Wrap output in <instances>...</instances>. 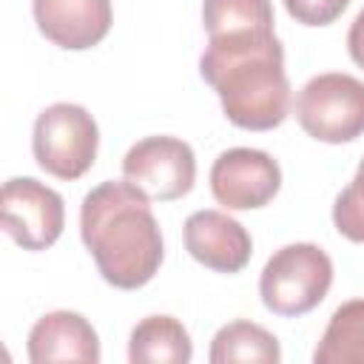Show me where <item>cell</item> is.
Here are the masks:
<instances>
[{
	"label": "cell",
	"instance_id": "5",
	"mask_svg": "<svg viewBox=\"0 0 364 364\" xmlns=\"http://www.w3.org/2000/svg\"><path fill=\"white\" fill-rule=\"evenodd\" d=\"M296 119L318 142L341 145L364 134V82L327 71L304 82L296 97Z\"/></svg>",
	"mask_w": 364,
	"mask_h": 364
},
{
	"label": "cell",
	"instance_id": "11",
	"mask_svg": "<svg viewBox=\"0 0 364 364\" xmlns=\"http://www.w3.org/2000/svg\"><path fill=\"white\" fill-rule=\"evenodd\" d=\"M28 358L34 364L51 361H100V338L91 321L74 310H54L37 318L28 333Z\"/></svg>",
	"mask_w": 364,
	"mask_h": 364
},
{
	"label": "cell",
	"instance_id": "4",
	"mask_svg": "<svg viewBox=\"0 0 364 364\" xmlns=\"http://www.w3.org/2000/svg\"><path fill=\"white\" fill-rule=\"evenodd\" d=\"M100 128L94 117L74 102H54L34 119L31 151L37 165L57 179H80L97 159Z\"/></svg>",
	"mask_w": 364,
	"mask_h": 364
},
{
	"label": "cell",
	"instance_id": "14",
	"mask_svg": "<svg viewBox=\"0 0 364 364\" xmlns=\"http://www.w3.org/2000/svg\"><path fill=\"white\" fill-rule=\"evenodd\" d=\"M316 364H364V299H350L330 316L313 353Z\"/></svg>",
	"mask_w": 364,
	"mask_h": 364
},
{
	"label": "cell",
	"instance_id": "15",
	"mask_svg": "<svg viewBox=\"0 0 364 364\" xmlns=\"http://www.w3.org/2000/svg\"><path fill=\"white\" fill-rule=\"evenodd\" d=\"M273 3L270 0H205L202 26L208 37L233 34V31H267L273 28Z\"/></svg>",
	"mask_w": 364,
	"mask_h": 364
},
{
	"label": "cell",
	"instance_id": "13",
	"mask_svg": "<svg viewBox=\"0 0 364 364\" xmlns=\"http://www.w3.org/2000/svg\"><path fill=\"white\" fill-rule=\"evenodd\" d=\"M208 358H210V364H233V361L279 364L282 350L270 330H264L262 324H253L247 318H236L213 336Z\"/></svg>",
	"mask_w": 364,
	"mask_h": 364
},
{
	"label": "cell",
	"instance_id": "1",
	"mask_svg": "<svg viewBox=\"0 0 364 364\" xmlns=\"http://www.w3.org/2000/svg\"><path fill=\"white\" fill-rule=\"evenodd\" d=\"M202 80L219 94L225 117L245 131H270L290 114L284 48L273 28L208 37Z\"/></svg>",
	"mask_w": 364,
	"mask_h": 364
},
{
	"label": "cell",
	"instance_id": "6",
	"mask_svg": "<svg viewBox=\"0 0 364 364\" xmlns=\"http://www.w3.org/2000/svg\"><path fill=\"white\" fill-rule=\"evenodd\" d=\"M122 176L148 199L173 202L191 193L196 182V156L179 136H145L128 148Z\"/></svg>",
	"mask_w": 364,
	"mask_h": 364
},
{
	"label": "cell",
	"instance_id": "9",
	"mask_svg": "<svg viewBox=\"0 0 364 364\" xmlns=\"http://www.w3.org/2000/svg\"><path fill=\"white\" fill-rule=\"evenodd\" d=\"M31 11L40 34L68 51L102 43L114 23L111 0H31Z\"/></svg>",
	"mask_w": 364,
	"mask_h": 364
},
{
	"label": "cell",
	"instance_id": "16",
	"mask_svg": "<svg viewBox=\"0 0 364 364\" xmlns=\"http://www.w3.org/2000/svg\"><path fill=\"white\" fill-rule=\"evenodd\" d=\"M333 225L344 239L364 245V159L358 162L353 182L336 196Z\"/></svg>",
	"mask_w": 364,
	"mask_h": 364
},
{
	"label": "cell",
	"instance_id": "18",
	"mask_svg": "<svg viewBox=\"0 0 364 364\" xmlns=\"http://www.w3.org/2000/svg\"><path fill=\"white\" fill-rule=\"evenodd\" d=\"M347 51L353 57L355 65L364 68V9L355 14V20L350 23V31H347Z\"/></svg>",
	"mask_w": 364,
	"mask_h": 364
},
{
	"label": "cell",
	"instance_id": "8",
	"mask_svg": "<svg viewBox=\"0 0 364 364\" xmlns=\"http://www.w3.org/2000/svg\"><path fill=\"white\" fill-rule=\"evenodd\" d=\"M282 188L279 162L259 148L222 151L210 168V193L228 210L264 208Z\"/></svg>",
	"mask_w": 364,
	"mask_h": 364
},
{
	"label": "cell",
	"instance_id": "2",
	"mask_svg": "<svg viewBox=\"0 0 364 364\" xmlns=\"http://www.w3.org/2000/svg\"><path fill=\"white\" fill-rule=\"evenodd\" d=\"M80 236L100 276L119 290L145 287L165 256L148 196L128 179L97 185L80 208Z\"/></svg>",
	"mask_w": 364,
	"mask_h": 364
},
{
	"label": "cell",
	"instance_id": "7",
	"mask_svg": "<svg viewBox=\"0 0 364 364\" xmlns=\"http://www.w3.org/2000/svg\"><path fill=\"white\" fill-rule=\"evenodd\" d=\"M3 230L23 250H46L51 247L65 225L63 196L37 182L34 176H14L3 185L0 193Z\"/></svg>",
	"mask_w": 364,
	"mask_h": 364
},
{
	"label": "cell",
	"instance_id": "10",
	"mask_svg": "<svg viewBox=\"0 0 364 364\" xmlns=\"http://www.w3.org/2000/svg\"><path fill=\"white\" fill-rule=\"evenodd\" d=\"M185 250L216 273H239L253 253L250 233L222 210H196L185 219Z\"/></svg>",
	"mask_w": 364,
	"mask_h": 364
},
{
	"label": "cell",
	"instance_id": "17",
	"mask_svg": "<svg viewBox=\"0 0 364 364\" xmlns=\"http://www.w3.org/2000/svg\"><path fill=\"white\" fill-rule=\"evenodd\" d=\"M347 6L350 0H284L287 14L301 26H330Z\"/></svg>",
	"mask_w": 364,
	"mask_h": 364
},
{
	"label": "cell",
	"instance_id": "12",
	"mask_svg": "<svg viewBox=\"0 0 364 364\" xmlns=\"http://www.w3.org/2000/svg\"><path fill=\"white\" fill-rule=\"evenodd\" d=\"M193 355L185 324L173 316H148L131 330V364H188Z\"/></svg>",
	"mask_w": 364,
	"mask_h": 364
},
{
	"label": "cell",
	"instance_id": "3",
	"mask_svg": "<svg viewBox=\"0 0 364 364\" xmlns=\"http://www.w3.org/2000/svg\"><path fill=\"white\" fill-rule=\"evenodd\" d=\"M333 284V262L313 242H296L279 247L262 276V304L276 316H304L318 307Z\"/></svg>",
	"mask_w": 364,
	"mask_h": 364
}]
</instances>
